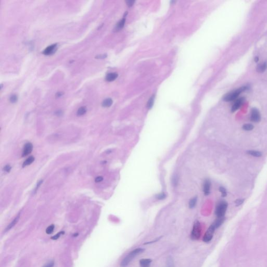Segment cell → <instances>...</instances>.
<instances>
[{
  "label": "cell",
  "mask_w": 267,
  "mask_h": 267,
  "mask_svg": "<svg viewBox=\"0 0 267 267\" xmlns=\"http://www.w3.org/2000/svg\"><path fill=\"white\" fill-rule=\"evenodd\" d=\"M225 217H221V218H218V219L214 222V223L212 224V225L214 226V227L216 229H218V227H220L222 224L225 221Z\"/></svg>",
  "instance_id": "12"
},
{
  "label": "cell",
  "mask_w": 267,
  "mask_h": 267,
  "mask_svg": "<svg viewBox=\"0 0 267 267\" xmlns=\"http://www.w3.org/2000/svg\"><path fill=\"white\" fill-rule=\"evenodd\" d=\"M211 182L210 180H206L204 184V191L205 195H208L210 192Z\"/></svg>",
  "instance_id": "10"
},
{
  "label": "cell",
  "mask_w": 267,
  "mask_h": 267,
  "mask_svg": "<svg viewBox=\"0 0 267 267\" xmlns=\"http://www.w3.org/2000/svg\"><path fill=\"white\" fill-rule=\"evenodd\" d=\"M219 190L221 193L222 196L223 197H225L227 195V192L226 189L223 187H220L219 188Z\"/></svg>",
  "instance_id": "27"
},
{
  "label": "cell",
  "mask_w": 267,
  "mask_h": 267,
  "mask_svg": "<svg viewBox=\"0 0 267 267\" xmlns=\"http://www.w3.org/2000/svg\"><path fill=\"white\" fill-rule=\"evenodd\" d=\"M112 103H113V100L111 98H107L103 100V103H102V106L103 107L108 108V107L111 106Z\"/></svg>",
  "instance_id": "17"
},
{
  "label": "cell",
  "mask_w": 267,
  "mask_h": 267,
  "mask_svg": "<svg viewBox=\"0 0 267 267\" xmlns=\"http://www.w3.org/2000/svg\"><path fill=\"white\" fill-rule=\"evenodd\" d=\"M33 149V146L31 142H28L25 144L24 149H23V157H26L28 155L32 152Z\"/></svg>",
  "instance_id": "9"
},
{
  "label": "cell",
  "mask_w": 267,
  "mask_h": 267,
  "mask_svg": "<svg viewBox=\"0 0 267 267\" xmlns=\"http://www.w3.org/2000/svg\"><path fill=\"white\" fill-rule=\"evenodd\" d=\"M118 74L116 73H111L107 74L106 80L108 82H113L118 78Z\"/></svg>",
  "instance_id": "13"
},
{
  "label": "cell",
  "mask_w": 267,
  "mask_h": 267,
  "mask_svg": "<svg viewBox=\"0 0 267 267\" xmlns=\"http://www.w3.org/2000/svg\"><path fill=\"white\" fill-rule=\"evenodd\" d=\"M165 197H166V195H165V194L164 193H161L159 194L157 196V198L158 199H159V200H162V199H165Z\"/></svg>",
  "instance_id": "29"
},
{
  "label": "cell",
  "mask_w": 267,
  "mask_h": 267,
  "mask_svg": "<svg viewBox=\"0 0 267 267\" xmlns=\"http://www.w3.org/2000/svg\"><path fill=\"white\" fill-rule=\"evenodd\" d=\"M125 21H126V19H125V18H123V19H121V21H119V22L117 24L116 26V28H115V31H119L120 30H121L123 28L124 26Z\"/></svg>",
  "instance_id": "15"
},
{
  "label": "cell",
  "mask_w": 267,
  "mask_h": 267,
  "mask_svg": "<svg viewBox=\"0 0 267 267\" xmlns=\"http://www.w3.org/2000/svg\"><path fill=\"white\" fill-rule=\"evenodd\" d=\"M17 100H18V97H17V95H11V97H10V102H11V103H16V102H17Z\"/></svg>",
  "instance_id": "26"
},
{
  "label": "cell",
  "mask_w": 267,
  "mask_h": 267,
  "mask_svg": "<svg viewBox=\"0 0 267 267\" xmlns=\"http://www.w3.org/2000/svg\"><path fill=\"white\" fill-rule=\"evenodd\" d=\"M54 227H55V226H54L53 224H52L51 226H49L47 227V229H46V233L47 234H52L54 231Z\"/></svg>",
  "instance_id": "24"
},
{
  "label": "cell",
  "mask_w": 267,
  "mask_h": 267,
  "mask_svg": "<svg viewBox=\"0 0 267 267\" xmlns=\"http://www.w3.org/2000/svg\"><path fill=\"white\" fill-rule=\"evenodd\" d=\"M152 260L151 259H142L139 261L140 267H149Z\"/></svg>",
  "instance_id": "11"
},
{
  "label": "cell",
  "mask_w": 267,
  "mask_h": 267,
  "mask_svg": "<svg viewBox=\"0 0 267 267\" xmlns=\"http://www.w3.org/2000/svg\"><path fill=\"white\" fill-rule=\"evenodd\" d=\"M54 262L52 261V262H48L47 264H46V265H44L43 267H53V265H54Z\"/></svg>",
  "instance_id": "33"
},
{
  "label": "cell",
  "mask_w": 267,
  "mask_h": 267,
  "mask_svg": "<svg viewBox=\"0 0 267 267\" xmlns=\"http://www.w3.org/2000/svg\"><path fill=\"white\" fill-rule=\"evenodd\" d=\"M87 110L85 106H82L78 110L77 112V115L78 116H82L84 115L86 113Z\"/></svg>",
  "instance_id": "20"
},
{
  "label": "cell",
  "mask_w": 267,
  "mask_h": 267,
  "mask_svg": "<svg viewBox=\"0 0 267 267\" xmlns=\"http://www.w3.org/2000/svg\"><path fill=\"white\" fill-rule=\"evenodd\" d=\"M201 227L200 223L198 221H196L194 224L193 227L190 235L191 239L197 240L199 239L201 236Z\"/></svg>",
  "instance_id": "4"
},
{
  "label": "cell",
  "mask_w": 267,
  "mask_h": 267,
  "mask_svg": "<svg viewBox=\"0 0 267 267\" xmlns=\"http://www.w3.org/2000/svg\"><path fill=\"white\" fill-rule=\"evenodd\" d=\"M254 126L251 124H246L243 126V129L245 131H250L254 129Z\"/></svg>",
  "instance_id": "22"
},
{
  "label": "cell",
  "mask_w": 267,
  "mask_h": 267,
  "mask_svg": "<svg viewBox=\"0 0 267 267\" xmlns=\"http://www.w3.org/2000/svg\"><path fill=\"white\" fill-rule=\"evenodd\" d=\"M248 88L247 87H242L239 89H236L234 91H232L231 93H228L226 95H225L224 96V101H226V102H229V101H232L236 100L239 95L241 94V93L243 91L246 90Z\"/></svg>",
  "instance_id": "2"
},
{
  "label": "cell",
  "mask_w": 267,
  "mask_h": 267,
  "mask_svg": "<svg viewBox=\"0 0 267 267\" xmlns=\"http://www.w3.org/2000/svg\"><path fill=\"white\" fill-rule=\"evenodd\" d=\"M247 154L250 155H252L254 157H260L262 156V154L261 152L258 151H255V150H249L247 152Z\"/></svg>",
  "instance_id": "19"
},
{
  "label": "cell",
  "mask_w": 267,
  "mask_h": 267,
  "mask_svg": "<svg viewBox=\"0 0 267 267\" xmlns=\"http://www.w3.org/2000/svg\"><path fill=\"white\" fill-rule=\"evenodd\" d=\"M244 101L245 99L244 98H240L237 99L235 101V103H234L233 106L232 107V112H235L237 110H238L239 108L241 107L243 103H244Z\"/></svg>",
  "instance_id": "8"
},
{
  "label": "cell",
  "mask_w": 267,
  "mask_h": 267,
  "mask_svg": "<svg viewBox=\"0 0 267 267\" xmlns=\"http://www.w3.org/2000/svg\"><path fill=\"white\" fill-rule=\"evenodd\" d=\"M103 177H102V176H98V177H97V178L95 179V182H97V183L101 182V181H103Z\"/></svg>",
  "instance_id": "34"
},
{
  "label": "cell",
  "mask_w": 267,
  "mask_h": 267,
  "mask_svg": "<svg viewBox=\"0 0 267 267\" xmlns=\"http://www.w3.org/2000/svg\"><path fill=\"white\" fill-rule=\"evenodd\" d=\"M255 61L256 62H257L258 61H259V57H256L255 58Z\"/></svg>",
  "instance_id": "35"
},
{
  "label": "cell",
  "mask_w": 267,
  "mask_h": 267,
  "mask_svg": "<svg viewBox=\"0 0 267 267\" xmlns=\"http://www.w3.org/2000/svg\"><path fill=\"white\" fill-rule=\"evenodd\" d=\"M267 68V63L266 62L258 65L257 67V70L259 73H263Z\"/></svg>",
  "instance_id": "16"
},
{
  "label": "cell",
  "mask_w": 267,
  "mask_h": 267,
  "mask_svg": "<svg viewBox=\"0 0 267 267\" xmlns=\"http://www.w3.org/2000/svg\"><path fill=\"white\" fill-rule=\"evenodd\" d=\"M34 157H32V156H31L30 157L28 158L24 161V162L23 163V168L26 167V166H28L29 165L31 164L34 161Z\"/></svg>",
  "instance_id": "18"
},
{
  "label": "cell",
  "mask_w": 267,
  "mask_h": 267,
  "mask_svg": "<svg viewBox=\"0 0 267 267\" xmlns=\"http://www.w3.org/2000/svg\"><path fill=\"white\" fill-rule=\"evenodd\" d=\"M155 97V96L154 95V96H152L149 99V100H148V103H147V108H148V109H150L152 107V106H153V105H154Z\"/></svg>",
  "instance_id": "21"
},
{
  "label": "cell",
  "mask_w": 267,
  "mask_h": 267,
  "mask_svg": "<svg viewBox=\"0 0 267 267\" xmlns=\"http://www.w3.org/2000/svg\"><path fill=\"white\" fill-rule=\"evenodd\" d=\"M216 230V228L214 227L213 225H211L210 227H209L207 231L206 232L203 237V241L205 243H209L212 240L214 232Z\"/></svg>",
  "instance_id": "5"
},
{
  "label": "cell",
  "mask_w": 267,
  "mask_h": 267,
  "mask_svg": "<svg viewBox=\"0 0 267 267\" xmlns=\"http://www.w3.org/2000/svg\"><path fill=\"white\" fill-rule=\"evenodd\" d=\"M19 217H20V213L18 214V215L16 217V218L12 221L11 223L8 226V227H6V229L5 232L9 231L10 229H11L12 227L14 226L17 223V222L18 221Z\"/></svg>",
  "instance_id": "14"
},
{
  "label": "cell",
  "mask_w": 267,
  "mask_h": 267,
  "mask_svg": "<svg viewBox=\"0 0 267 267\" xmlns=\"http://www.w3.org/2000/svg\"><path fill=\"white\" fill-rule=\"evenodd\" d=\"M197 203V198L195 197L193 198V199H191L189 203V207L190 208H193L195 207L196 204Z\"/></svg>",
  "instance_id": "23"
},
{
  "label": "cell",
  "mask_w": 267,
  "mask_h": 267,
  "mask_svg": "<svg viewBox=\"0 0 267 267\" xmlns=\"http://www.w3.org/2000/svg\"><path fill=\"white\" fill-rule=\"evenodd\" d=\"M135 2V1H132V0H130V1H126V4H127V5L129 6V7H131V6H132L133 5V4H134V3Z\"/></svg>",
  "instance_id": "31"
},
{
  "label": "cell",
  "mask_w": 267,
  "mask_h": 267,
  "mask_svg": "<svg viewBox=\"0 0 267 267\" xmlns=\"http://www.w3.org/2000/svg\"><path fill=\"white\" fill-rule=\"evenodd\" d=\"M64 232H60L59 233H57L56 235L52 237L51 239H54V240L60 238V237L61 236V235H62V234H64Z\"/></svg>",
  "instance_id": "28"
},
{
  "label": "cell",
  "mask_w": 267,
  "mask_h": 267,
  "mask_svg": "<svg viewBox=\"0 0 267 267\" xmlns=\"http://www.w3.org/2000/svg\"><path fill=\"white\" fill-rule=\"evenodd\" d=\"M167 267H174L173 260L171 257H169L167 260Z\"/></svg>",
  "instance_id": "25"
},
{
  "label": "cell",
  "mask_w": 267,
  "mask_h": 267,
  "mask_svg": "<svg viewBox=\"0 0 267 267\" xmlns=\"http://www.w3.org/2000/svg\"><path fill=\"white\" fill-rule=\"evenodd\" d=\"M227 204L225 201H221L216 207L215 214L218 218L224 217L227 209Z\"/></svg>",
  "instance_id": "3"
},
{
  "label": "cell",
  "mask_w": 267,
  "mask_h": 267,
  "mask_svg": "<svg viewBox=\"0 0 267 267\" xmlns=\"http://www.w3.org/2000/svg\"><path fill=\"white\" fill-rule=\"evenodd\" d=\"M250 119L254 122H259L261 119V116L260 114L259 111L256 109L253 108L251 111V115H250Z\"/></svg>",
  "instance_id": "6"
},
{
  "label": "cell",
  "mask_w": 267,
  "mask_h": 267,
  "mask_svg": "<svg viewBox=\"0 0 267 267\" xmlns=\"http://www.w3.org/2000/svg\"><path fill=\"white\" fill-rule=\"evenodd\" d=\"M145 251V249L142 248H137L130 252L127 256L124 258L121 263V267H126L129 265L131 261H132L135 257L142 254Z\"/></svg>",
  "instance_id": "1"
},
{
  "label": "cell",
  "mask_w": 267,
  "mask_h": 267,
  "mask_svg": "<svg viewBox=\"0 0 267 267\" xmlns=\"http://www.w3.org/2000/svg\"><path fill=\"white\" fill-rule=\"evenodd\" d=\"M244 201V199H237L235 201V205L236 206H239L240 205H242L243 202Z\"/></svg>",
  "instance_id": "30"
},
{
  "label": "cell",
  "mask_w": 267,
  "mask_h": 267,
  "mask_svg": "<svg viewBox=\"0 0 267 267\" xmlns=\"http://www.w3.org/2000/svg\"><path fill=\"white\" fill-rule=\"evenodd\" d=\"M11 170V167L10 165H7L4 168V170L6 172H9Z\"/></svg>",
  "instance_id": "32"
},
{
  "label": "cell",
  "mask_w": 267,
  "mask_h": 267,
  "mask_svg": "<svg viewBox=\"0 0 267 267\" xmlns=\"http://www.w3.org/2000/svg\"><path fill=\"white\" fill-rule=\"evenodd\" d=\"M57 49V44H54L51 46L47 47L46 49H44L43 53L44 55H49L53 54V53H55Z\"/></svg>",
  "instance_id": "7"
}]
</instances>
